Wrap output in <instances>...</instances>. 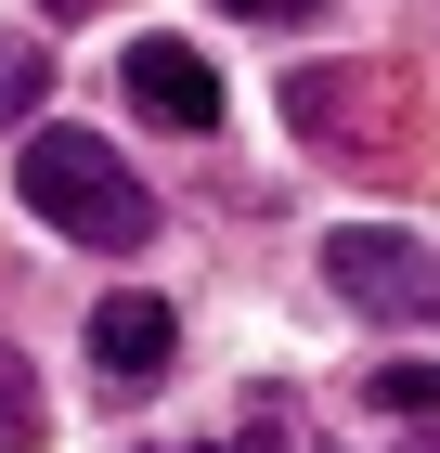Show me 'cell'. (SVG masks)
Instances as JSON below:
<instances>
[{"label":"cell","instance_id":"obj_1","mask_svg":"<svg viewBox=\"0 0 440 453\" xmlns=\"http://www.w3.org/2000/svg\"><path fill=\"white\" fill-rule=\"evenodd\" d=\"M13 181H27V208L52 220L66 246H104V259L156 246V195H143V169H130L104 130H39Z\"/></svg>","mask_w":440,"mask_h":453},{"label":"cell","instance_id":"obj_2","mask_svg":"<svg viewBox=\"0 0 440 453\" xmlns=\"http://www.w3.org/2000/svg\"><path fill=\"white\" fill-rule=\"evenodd\" d=\"M324 273H337V298L350 311H375V324H428V298H440V273H428V234H375V220H350L337 246H324Z\"/></svg>","mask_w":440,"mask_h":453},{"label":"cell","instance_id":"obj_3","mask_svg":"<svg viewBox=\"0 0 440 453\" xmlns=\"http://www.w3.org/2000/svg\"><path fill=\"white\" fill-rule=\"evenodd\" d=\"M117 78H130V104L156 117V130H181V142L220 130V65L181 52V39H130V65H117Z\"/></svg>","mask_w":440,"mask_h":453},{"label":"cell","instance_id":"obj_4","mask_svg":"<svg viewBox=\"0 0 440 453\" xmlns=\"http://www.w3.org/2000/svg\"><path fill=\"white\" fill-rule=\"evenodd\" d=\"M169 349H181V311H169V298H143V285L91 311V363H104L117 388H156V376H169Z\"/></svg>","mask_w":440,"mask_h":453},{"label":"cell","instance_id":"obj_5","mask_svg":"<svg viewBox=\"0 0 440 453\" xmlns=\"http://www.w3.org/2000/svg\"><path fill=\"white\" fill-rule=\"evenodd\" d=\"M39 78H52V65H39V39L0 27V117H39Z\"/></svg>","mask_w":440,"mask_h":453},{"label":"cell","instance_id":"obj_6","mask_svg":"<svg viewBox=\"0 0 440 453\" xmlns=\"http://www.w3.org/2000/svg\"><path fill=\"white\" fill-rule=\"evenodd\" d=\"M39 441V388H27V363L0 349V453H27Z\"/></svg>","mask_w":440,"mask_h":453},{"label":"cell","instance_id":"obj_7","mask_svg":"<svg viewBox=\"0 0 440 453\" xmlns=\"http://www.w3.org/2000/svg\"><path fill=\"white\" fill-rule=\"evenodd\" d=\"M375 402H389L402 427H428V415H440V376H428V363H389V376H375Z\"/></svg>","mask_w":440,"mask_h":453},{"label":"cell","instance_id":"obj_8","mask_svg":"<svg viewBox=\"0 0 440 453\" xmlns=\"http://www.w3.org/2000/svg\"><path fill=\"white\" fill-rule=\"evenodd\" d=\"M220 13H246V27H285V13H324V0H220Z\"/></svg>","mask_w":440,"mask_h":453},{"label":"cell","instance_id":"obj_9","mask_svg":"<svg viewBox=\"0 0 440 453\" xmlns=\"http://www.w3.org/2000/svg\"><path fill=\"white\" fill-rule=\"evenodd\" d=\"M195 453H207V441H195Z\"/></svg>","mask_w":440,"mask_h":453}]
</instances>
